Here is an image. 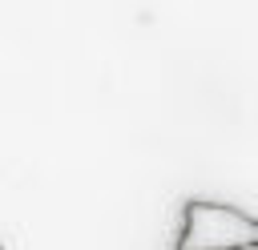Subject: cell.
Instances as JSON below:
<instances>
[{"instance_id":"obj_1","label":"cell","mask_w":258,"mask_h":250,"mask_svg":"<svg viewBox=\"0 0 258 250\" xmlns=\"http://www.w3.org/2000/svg\"><path fill=\"white\" fill-rule=\"evenodd\" d=\"M173 250H258V218L230 202L185 198Z\"/></svg>"},{"instance_id":"obj_2","label":"cell","mask_w":258,"mask_h":250,"mask_svg":"<svg viewBox=\"0 0 258 250\" xmlns=\"http://www.w3.org/2000/svg\"><path fill=\"white\" fill-rule=\"evenodd\" d=\"M0 250H4V246H0Z\"/></svg>"}]
</instances>
